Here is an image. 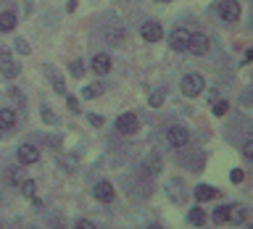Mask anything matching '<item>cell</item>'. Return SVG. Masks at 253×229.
<instances>
[{"label": "cell", "mask_w": 253, "mask_h": 229, "mask_svg": "<svg viewBox=\"0 0 253 229\" xmlns=\"http://www.w3.org/2000/svg\"><path fill=\"white\" fill-rule=\"evenodd\" d=\"M140 35H142V39H148V42H158V39L164 37V29L158 21H145L140 27Z\"/></svg>", "instance_id": "obj_7"}, {"label": "cell", "mask_w": 253, "mask_h": 229, "mask_svg": "<svg viewBox=\"0 0 253 229\" xmlns=\"http://www.w3.org/2000/svg\"><path fill=\"white\" fill-rule=\"evenodd\" d=\"M87 118H90V124H92V126H103V118H100L98 114H90Z\"/></svg>", "instance_id": "obj_31"}, {"label": "cell", "mask_w": 253, "mask_h": 229, "mask_svg": "<svg viewBox=\"0 0 253 229\" xmlns=\"http://www.w3.org/2000/svg\"><path fill=\"white\" fill-rule=\"evenodd\" d=\"M161 103H164V92H161V90H156L153 95H150V106H153V108H158Z\"/></svg>", "instance_id": "obj_24"}, {"label": "cell", "mask_w": 253, "mask_h": 229, "mask_svg": "<svg viewBox=\"0 0 253 229\" xmlns=\"http://www.w3.org/2000/svg\"><path fill=\"white\" fill-rule=\"evenodd\" d=\"M100 92H103V87H100V84H87L84 90H82V98H84V100H90V98H98Z\"/></svg>", "instance_id": "obj_19"}, {"label": "cell", "mask_w": 253, "mask_h": 229, "mask_svg": "<svg viewBox=\"0 0 253 229\" xmlns=\"http://www.w3.org/2000/svg\"><path fill=\"white\" fill-rule=\"evenodd\" d=\"M229 177H232V182L237 185V182H243V177H245V174H243V169H232V174H229Z\"/></svg>", "instance_id": "obj_28"}, {"label": "cell", "mask_w": 253, "mask_h": 229, "mask_svg": "<svg viewBox=\"0 0 253 229\" xmlns=\"http://www.w3.org/2000/svg\"><path fill=\"white\" fill-rule=\"evenodd\" d=\"M50 229H66V224H63L61 216H53V219H50Z\"/></svg>", "instance_id": "obj_26"}, {"label": "cell", "mask_w": 253, "mask_h": 229, "mask_svg": "<svg viewBox=\"0 0 253 229\" xmlns=\"http://www.w3.org/2000/svg\"><path fill=\"white\" fill-rule=\"evenodd\" d=\"M0 71H3V76H5V79H16V76L21 74V66H19V63H16V61H11V58H8V55H5V58L0 61Z\"/></svg>", "instance_id": "obj_10"}, {"label": "cell", "mask_w": 253, "mask_h": 229, "mask_svg": "<svg viewBox=\"0 0 253 229\" xmlns=\"http://www.w3.org/2000/svg\"><path fill=\"white\" fill-rule=\"evenodd\" d=\"M69 111H74V114L79 111V103H77V98H69Z\"/></svg>", "instance_id": "obj_32"}, {"label": "cell", "mask_w": 253, "mask_h": 229, "mask_svg": "<svg viewBox=\"0 0 253 229\" xmlns=\"http://www.w3.org/2000/svg\"><path fill=\"white\" fill-rule=\"evenodd\" d=\"M16 50H19V53H29V45L24 42V39H16Z\"/></svg>", "instance_id": "obj_30"}, {"label": "cell", "mask_w": 253, "mask_h": 229, "mask_svg": "<svg viewBox=\"0 0 253 229\" xmlns=\"http://www.w3.org/2000/svg\"><path fill=\"white\" fill-rule=\"evenodd\" d=\"M219 16L224 21H237L240 19V3H237V0H221L219 3Z\"/></svg>", "instance_id": "obj_5"}, {"label": "cell", "mask_w": 253, "mask_h": 229, "mask_svg": "<svg viewBox=\"0 0 253 229\" xmlns=\"http://www.w3.org/2000/svg\"><path fill=\"white\" fill-rule=\"evenodd\" d=\"M3 179H5V185H21V166L19 169H5Z\"/></svg>", "instance_id": "obj_17"}, {"label": "cell", "mask_w": 253, "mask_h": 229, "mask_svg": "<svg viewBox=\"0 0 253 229\" xmlns=\"http://www.w3.org/2000/svg\"><path fill=\"white\" fill-rule=\"evenodd\" d=\"M16 155H19V163H21V166H32V163L40 161V150H37L35 145H21Z\"/></svg>", "instance_id": "obj_8"}, {"label": "cell", "mask_w": 253, "mask_h": 229, "mask_svg": "<svg viewBox=\"0 0 253 229\" xmlns=\"http://www.w3.org/2000/svg\"><path fill=\"white\" fill-rule=\"evenodd\" d=\"M187 42H190V32L185 27H177L169 35V45H171V50H187Z\"/></svg>", "instance_id": "obj_6"}, {"label": "cell", "mask_w": 253, "mask_h": 229, "mask_svg": "<svg viewBox=\"0 0 253 229\" xmlns=\"http://www.w3.org/2000/svg\"><path fill=\"white\" fill-rule=\"evenodd\" d=\"M166 140H169L171 148H185L190 142V132L185 126H169V132H166Z\"/></svg>", "instance_id": "obj_3"}, {"label": "cell", "mask_w": 253, "mask_h": 229, "mask_svg": "<svg viewBox=\"0 0 253 229\" xmlns=\"http://www.w3.org/2000/svg\"><path fill=\"white\" fill-rule=\"evenodd\" d=\"M243 61H245V63H253V50H245V55H243Z\"/></svg>", "instance_id": "obj_33"}, {"label": "cell", "mask_w": 253, "mask_h": 229, "mask_svg": "<svg viewBox=\"0 0 253 229\" xmlns=\"http://www.w3.org/2000/svg\"><path fill=\"white\" fill-rule=\"evenodd\" d=\"M74 229H95V224H92V221H87V219H82V221H77V224H74Z\"/></svg>", "instance_id": "obj_27"}, {"label": "cell", "mask_w": 253, "mask_h": 229, "mask_svg": "<svg viewBox=\"0 0 253 229\" xmlns=\"http://www.w3.org/2000/svg\"><path fill=\"white\" fill-rule=\"evenodd\" d=\"M158 3H169V0H158Z\"/></svg>", "instance_id": "obj_36"}, {"label": "cell", "mask_w": 253, "mask_h": 229, "mask_svg": "<svg viewBox=\"0 0 253 229\" xmlns=\"http://www.w3.org/2000/svg\"><path fill=\"white\" fill-rule=\"evenodd\" d=\"M116 129L122 132V134H134V132L140 129L137 114H132V111H129V114H122V116L116 118Z\"/></svg>", "instance_id": "obj_2"}, {"label": "cell", "mask_w": 253, "mask_h": 229, "mask_svg": "<svg viewBox=\"0 0 253 229\" xmlns=\"http://www.w3.org/2000/svg\"><path fill=\"white\" fill-rule=\"evenodd\" d=\"M71 74H74V76H82V63H79V61L71 63Z\"/></svg>", "instance_id": "obj_29"}, {"label": "cell", "mask_w": 253, "mask_h": 229, "mask_svg": "<svg viewBox=\"0 0 253 229\" xmlns=\"http://www.w3.org/2000/svg\"><path fill=\"white\" fill-rule=\"evenodd\" d=\"M21 192L27 195V197H35L37 195V185L32 179H21Z\"/></svg>", "instance_id": "obj_20"}, {"label": "cell", "mask_w": 253, "mask_h": 229, "mask_svg": "<svg viewBox=\"0 0 253 229\" xmlns=\"http://www.w3.org/2000/svg\"><path fill=\"white\" fill-rule=\"evenodd\" d=\"M213 221H219V224H227V221H229V205H219V208L213 211Z\"/></svg>", "instance_id": "obj_18"}, {"label": "cell", "mask_w": 253, "mask_h": 229, "mask_svg": "<svg viewBox=\"0 0 253 229\" xmlns=\"http://www.w3.org/2000/svg\"><path fill=\"white\" fill-rule=\"evenodd\" d=\"M92 71L98 76H106L108 71H111V58H108V55H103V53L95 55V58H92Z\"/></svg>", "instance_id": "obj_11"}, {"label": "cell", "mask_w": 253, "mask_h": 229, "mask_svg": "<svg viewBox=\"0 0 253 229\" xmlns=\"http://www.w3.org/2000/svg\"><path fill=\"white\" fill-rule=\"evenodd\" d=\"M227 111H229V103L227 100H216V103H213V114H216V116H224Z\"/></svg>", "instance_id": "obj_21"}, {"label": "cell", "mask_w": 253, "mask_h": 229, "mask_svg": "<svg viewBox=\"0 0 253 229\" xmlns=\"http://www.w3.org/2000/svg\"><path fill=\"white\" fill-rule=\"evenodd\" d=\"M53 90L58 92V95H66V84H63L61 76H53Z\"/></svg>", "instance_id": "obj_22"}, {"label": "cell", "mask_w": 253, "mask_h": 229, "mask_svg": "<svg viewBox=\"0 0 253 229\" xmlns=\"http://www.w3.org/2000/svg\"><path fill=\"white\" fill-rule=\"evenodd\" d=\"M243 155L248 158V161H253V140H248V142L243 145Z\"/></svg>", "instance_id": "obj_25"}, {"label": "cell", "mask_w": 253, "mask_h": 229, "mask_svg": "<svg viewBox=\"0 0 253 229\" xmlns=\"http://www.w3.org/2000/svg\"><path fill=\"white\" fill-rule=\"evenodd\" d=\"M5 55H8V53H5V47H0V61H3Z\"/></svg>", "instance_id": "obj_34"}, {"label": "cell", "mask_w": 253, "mask_h": 229, "mask_svg": "<svg viewBox=\"0 0 253 229\" xmlns=\"http://www.w3.org/2000/svg\"><path fill=\"white\" fill-rule=\"evenodd\" d=\"M148 229H164V227H158V224H148Z\"/></svg>", "instance_id": "obj_35"}, {"label": "cell", "mask_w": 253, "mask_h": 229, "mask_svg": "<svg viewBox=\"0 0 253 229\" xmlns=\"http://www.w3.org/2000/svg\"><path fill=\"white\" fill-rule=\"evenodd\" d=\"M187 50L193 55H206L211 50V39L206 35H190V42H187Z\"/></svg>", "instance_id": "obj_4"}, {"label": "cell", "mask_w": 253, "mask_h": 229, "mask_svg": "<svg viewBox=\"0 0 253 229\" xmlns=\"http://www.w3.org/2000/svg\"><path fill=\"white\" fill-rule=\"evenodd\" d=\"M187 221H190L193 227H203V224H206V211H203V208H198V205H195V208H190Z\"/></svg>", "instance_id": "obj_15"}, {"label": "cell", "mask_w": 253, "mask_h": 229, "mask_svg": "<svg viewBox=\"0 0 253 229\" xmlns=\"http://www.w3.org/2000/svg\"><path fill=\"white\" fill-rule=\"evenodd\" d=\"M219 192L213 187H209V185H198L195 187V200H201V203H206V200H213Z\"/></svg>", "instance_id": "obj_14"}, {"label": "cell", "mask_w": 253, "mask_h": 229, "mask_svg": "<svg viewBox=\"0 0 253 229\" xmlns=\"http://www.w3.org/2000/svg\"><path fill=\"white\" fill-rule=\"evenodd\" d=\"M16 24H19V16L13 11H3L0 13V32H13Z\"/></svg>", "instance_id": "obj_12"}, {"label": "cell", "mask_w": 253, "mask_h": 229, "mask_svg": "<svg viewBox=\"0 0 253 229\" xmlns=\"http://www.w3.org/2000/svg\"><path fill=\"white\" fill-rule=\"evenodd\" d=\"M201 92H203V76L201 74H187L182 79V95L185 98H195Z\"/></svg>", "instance_id": "obj_1"}, {"label": "cell", "mask_w": 253, "mask_h": 229, "mask_svg": "<svg viewBox=\"0 0 253 229\" xmlns=\"http://www.w3.org/2000/svg\"><path fill=\"white\" fill-rule=\"evenodd\" d=\"M92 192H95V197H98L100 203H111V200H114V195H116V192H114V185H111V182H98Z\"/></svg>", "instance_id": "obj_9"}, {"label": "cell", "mask_w": 253, "mask_h": 229, "mask_svg": "<svg viewBox=\"0 0 253 229\" xmlns=\"http://www.w3.org/2000/svg\"><path fill=\"white\" fill-rule=\"evenodd\" d=\"M16 124V114L11 108H0V129H11Z\"/></svg>", "instance_id": "obj_16"}, {"label": "cell", "mask_w": 253, "mask_h": 229, "mask_svg": "<svg viewBox=\"0 0 253 229\" xmlns=\"http://www.w3.org/2000/svg\"><path fill=\"white\" fill-rule=\"evenodd\" d=\"M248 219V211L243 205H229V224H245Z\"/></svg>", "instance_id": "obj_13"}, {"label": "cell", "mask_w": 253, "mask_h": 229, "mask_svg": "<svg viewBox=\"0 0 253 229\" xmlns=\"http://www.w3.org/2000/svg\"><path fill=\"white\" fill-rule=\"evenodd\" d=\"M42 118H45L47 124H55V121H58V118H55V114L50 111V106H42Z\"/></svg>", "instance_id": "obj_23"}, {"label": "cell", "mask_w": 253, "mask_h": 229, "mask_svg": "<svg viewBox=\"0 0 253 229\" xmlns=\"http://www.w3.org/2000/svg\"><path fill=\"white\" fill-rule=\"evenodd\" d=\"M245 229H253V224H248V227H245Z\"/></svg>", "instance_id": "obj_37"}]
</instances>
